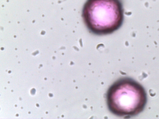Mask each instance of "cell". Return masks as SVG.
I'll list each match as a JSON object with an SVG mask.
<instances>
[{
    "label": "cell",
    "instance_id": "1",
    "mask_svg": "<svg viewBox=\"0 0 159 119\" xmlns=\"http://www.w3.org/2000/svg\"><path fill=\"white\" fill-rule=\"evenodd\" d=\"M124 12L122 0H86L81 17L90 33L103 36L111 34L120 28Z\"/></svg>",
    "mask_w": 159,
    "mask_h": 119
},
{
    "label": "cell",
    "instance_id": "2",
    "mask_svg": "<svg viewBox=\"0 0 159 119\" xmlns=\"http://www.w3.org/2000/svg\"><path fill=\"white\" fill-rule=\"evenodd\" d=\"M106 98L111 112L125 118L140 113L147 102V93L143 87L128 77L121 78L114 82L108 89Z\"/></svg>",
    "mask_w": 159,
    "mask_h": 119
}]
</instances>
